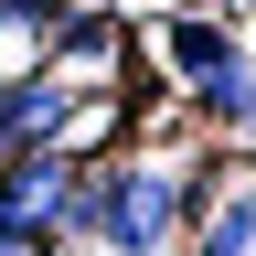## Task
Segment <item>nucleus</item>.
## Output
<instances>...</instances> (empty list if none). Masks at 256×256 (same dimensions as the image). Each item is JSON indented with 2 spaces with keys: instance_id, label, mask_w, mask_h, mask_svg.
Listing matches in <instances>:
<instances>
[{
  "instance_id": "1",
  "label": "nucleus",
  "mask_w": 256,
  "mask_h": 256,
  "mask_svg": "<svg viewBox=\"0 0 256 256\" xmlns=\"http://www.w3.org/2000/svg\"><path fill=\"white\" fill-rule=\"evenodd\" d=\"M0 224L32 235V246L86 235V160H64V150H11V160H0Z\"/></svg>"
},
{
  "instance_id": "2",
  "label": "nucleus",
  "mask_w": 256,
  "mask_h": 256,
  "mask_svg": "<svg viewBox=\"0 0 256 256\" xmlns=\"http://www.w3.org/2000/svg\"><path fill=\"white\" fill-rule=\"evenodd\" d=\"M182 192L171 171H150V160H128V171H86V235H107L118 256H150L160 235H171Z\"/></svg>"
},
{
  "instance_id": "3",
  "label": "nucleus",
  "mask_w": 256,
  "mask_h": 256,
  "mask_svg": "<svg viewBox=\"0 0 256 256\" xmlns=\"http://www.w3.org/2000/svg\"><path fill=\"white\" fill-rule=\"evenodd\" d=\"M192 214H203L192 256H256V182H224V171H203V182H192Z\"/></svg>"
},
{
  "instance_id": "4",
  "label": "nucleus",
  "mask_w": 256,
  "mask_h": 256,
  "mask_svg": "<svg viewBox=\"0 0 256 256\" xmlns=\"http://www.w3.org/2000/svg\"><path fill=\"white\" fill-rule=\"evenodd\" d=\"M75 75H64V64H54V75H22L11 86V150H54L64 139V118H75ZM11 150H0V160H11Z\"/></svg>"
},
{
  "instance_id": "5",
  "label": "nucleus",
  "mask_w": 256,
  "mask_h": 256,
  "mask_svg": "<svg viewBox=\"0 0 256 256\" xmlns=\"http://www.w3.org/2000/svg\"><path fill=\"white\" fill-rule=\"evenodd\" d=\"M203 107L235 118V128H256V64H246V54H224L214 75H203Z\"/></svg>"
},
{
  "instance_id": "6",
  "label": "nucleus",
  "mask_w": 256,
  "mask_h": 256,
  "mask_svg": "<svg viewBox=\"0 0 256 256\" xmlns=\"http://www.w3.org/2000/svg\"><path fill=\"white\" fill-rule=\"evenodd\" d=\"M171 64H182V75H214V64H224V32L214 22H182L171 32Z\"/></svg>"
},
{
  "instance_id": "7",
  "label": "nucleus",
  "mask_w": 256,
  "mask_h": 256,
  "mask_svg": "<svg viewBox=\"0 0 256 256\" xmlns=\"http://www.w3.org/2000/svg\"><path fill=\"white\" fill-rule=\"evenodd\" d=\"M64 11H54V0H0V32H54Z\"/></svg>"
},
{
  "instance_id": "8",
  "label": "nucleus",
  "mask_w": 256,
  "mask_h": 256,
  "mask_svg": "<svg viewBox=\"0 0 256 256\" xmlns=\"http://www.w3.org/2000/svg\"><path fill=\"white\" fill-rule=\"evenodd\" d=\"M0 256H54V246H32V235H11V224H0Z\"/></svg>"
},
{
  "instance_id": "9",
  "label": "nucleus",
  "mask_w": 256,
  "mask_h": 256,
  "mask_svg": "<svg viewBox=\"0 0 256 256\" xmlns=\"http://www.w3.org/2000/svg\"><path fill=\"white\" fill-rule=\"evenodd\" d=\"M0 150H11V86H0Z\"/></svg>"
}]
</instances>
